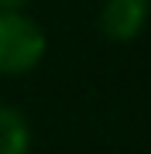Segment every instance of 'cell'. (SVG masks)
<instances>
[{
	"instance_id": "obj_2",
	"label": "cell",
	"mask_w": 151,
	"mask_h": 154,
	"mask_svg": "<svg viewBox=\"0 0 151 154\" xmlns=\"http://www.w3.org/2000/svg\"><path fill=\"white\" fill-rule=\"evenodd\" d=\"M151 0H103L100 7V31L106 41H134L148 24Z\"/></svg>"
},
{
	"instance_id": "obj_4",
	"label": "cell",
	"mask_w": 151,
	"mask_h": 154,
	"mask_svg": "<svg viewBox=\"0 0 151 154\" xmlns=\"http://www.w3.org/2000/svg\"><path fill=\"white\" fill-rule=\"evenodd\" d=\"M28 0H0V11H21Z\"/></svg>"
},
{
	"instance_id": "obj_3",
	"label": "cell",
	"mask_w": 151,
	"mask_h": 154,
	"mask_svg": "<svg viewBox=\"0 0 151 154\" xmlns=\"http://www.w3.org/2000/svg\"><path fill=\"white\" fill-rule=\"evenodd\" d=\"M0 154H31V127L14 106H0Z\"/></svg>"
},
{
	"instance_id": "obj_1",
	"label": "cell",
	"mask_w": 151,
	"mask_h": 154,
	"mask_svg": "<svg viewBox=\"0 0 151 154\" xmlns=\"http://www.w3.org/2000/svg\"><path fill=\"white\" fill-rule=\"evenodd\" d=\"M48 38L34 17L0 11V75H24L45 58Z\"/></svg>"
}]
</instances>
